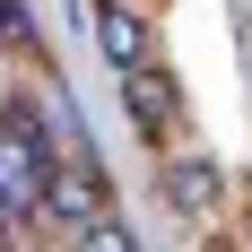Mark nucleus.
Listing matches in <instances>:
<instances>
[{
    "mask_svg": "<svg viewBox=\"0 0 252 252\" xmlns=\"http://www.w3.org/2000/svg\"><path fill=\"white\" fill-rule=\"evenodd\" d=\"M44 174H52V139L26 113H0V209L26 218V209L44 200Z\"/></svg>",
    "mask_w": 252,
    "mask_h": 252,
    "instance_id": "f257e3e1",
    "label": "nucleus"
},
{
    "mask_svg": "<svg viewBox=\"0 0 252 252\" xmlns=\"http://www.w3.org/2000/svg\"><path fill=\"white\" fill-rule=\"evenodd\" d=\"M122 78V104H130V122H139V139H174L183 130V87L174 78H157V61H130V70H113Z\"/></svg>",
    "mask_w": 252,
    "mask_h": 252,
    "instance_id": "f03ea898",
    "label": "nucleus"
},
{
    "mask_svg": "<svg viewBox=\"0 0 252 252\" xmlns=\"http://www.w3.org/2000/svg\"><path fill=\"white\" fill-rule=\"evenodd\" d=\"M157 191H165L191 226H209V218L226 209V174H218L209 157H165V165H157Z\"/></svg>",
    "mask_w": 252,
    "mask_h": 252,
    "instance_id": "7ed1b4c3",
    "label": "nucleus"
},
{
    "mask_svg": "<svg viewBox=\"0 0 252 252\" xmlns=\"http://www.w3.org/2000/svg\"><path fill=\"white\" fill-rule=\"evenodd\" d=\"M96 44L113 70H130V61H157V26L139 0H96Z\"/></svg>",
    "mask_w": 252,
    "mask_h": 252,
    "instance_id": "20e7f679",
    "label": "nucleus"
}]
</instances>
